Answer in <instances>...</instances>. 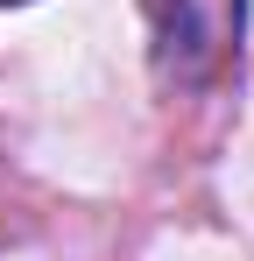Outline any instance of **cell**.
<instances>
[{
    "instance_id": "7a4b0ae2",
    "label": "cell",
    "mask_w": 254,
    "mask_h": 261,
    "mask_svg": "<svg viewBox=\"0 0 254 261\" xmlns=\"http://www.w3.org/2000/svg\"><path fill=\"white\" fill-rule=\"evenodd\" d=\"M0 7H29V0H0Z\"/></svg>"
},
{
    "instance_id": "6da1fadb",
    "label": "cell",
    "mask_w": 254,
    "mask_h": 261,
    "mask_svg": "<svg viewBox=\"0 0 254 261\" xmlns=\"http://www.w3.org/2000/svg\"><path fill=\"white\" fill-rule=\"evenodd\" d=\"M148 21V57L163 85H205L233 64L247 0H141Z\"/></svg>"
}]
</instances>
